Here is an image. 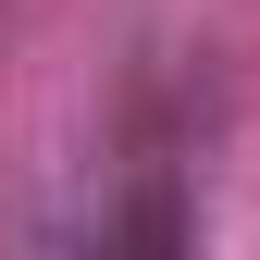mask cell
I'll return each instance as SVG.
<instances>
[{"mask_svg":"<svg viewBox=\"0 0 260 260\" xmlns=\"http://www.w3.org/2000/svg\"><path fill=\"white\" fill-rule=\"evenodd\" d=\"M87 260H186V186H174V174H137V186L112 199V223H100Z\"/></svg>","mask_w":260,"mask_h":260,"instance_id":"1","label":"cell"}]
</instances>
